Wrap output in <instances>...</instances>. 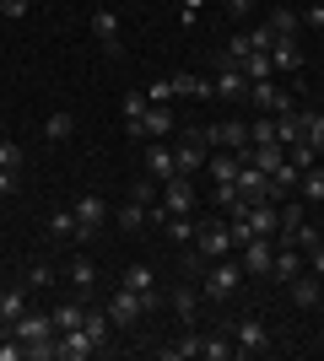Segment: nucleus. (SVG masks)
Instances as JSON below:
<instances>
[{
	"label": "nucleus",
	"mask_w": 324,
	"mask_h": 361,
	"mask_svg": "<svg viewBox=\"0 0 324 361\" xmlns=\"http://www.w3.org/2000/svg\"><path fill=\"white\" fill-rule=\"evenodd\" d=\"M157 195H162V183H157L152 173H146V178H136V183H130V200H140L146 211H152V205H157Z\"/></svg>",
	"instance_id": "41"
},
{
	"label": "nucleus",
	"mask_w": 324,
	"mask_h": 361,
	"mask_svg": "<svg viewBox=\"0 0 324 361\" xmlns=\"http://www.w3.org/2000/svg\"><path fill=\"white\" fill-rule=\"evenodd\" d=\"M276 140V114H260V119H248V146H270Z\"/></svg>",
	"instance_id": "38"
},
{
	"label": "nucleus",
	"mask_w": 324,
	"mask_h": 361,
	"mask_svg": "<svg viewBox=\"0 0 324 361\" xmlns=\"http://www.w3.org/2000/svg\"><path fill=\"white\" fill-rule=\"evenodd\" d=\"M248 6H254V0H227V16H232V22H244Z\"/></svg>",
	"instance_id": "49"
},
{
	"label": "nucleus",
	"mask_w": 324,
	"mask_h": 361,
	"mask_svg": "<svg viewBox=\"0 0 324 361\" xmlns=\"http://www.w3.org/2000/svg\"><path fill=\"white\" fill-rule=\"evenodd\" d=\"M232 345H238V356H260V350H270V329H265L260 318H244L232 329Z\"/></svg>",
	"instance_id": "9"
},
{
	"label": "nucleus",
	"mask_w": 324,
	"mask_h": 361,
	"mask_svg": "<svg viewBox=\"0 0 324 361\" xmlns=\"http://www.w3.org/2000/svg\"><path fill=\"white\" fill-rule=\"evenodd\" d=\"M297 22H303V16H297L292 6H276V11H270V22H265V27L276 32V44H281V38H297Z\"/></svg>",
	"instance_id": "30"
},
{
	"label": "nucleus",
	"mask_w": 324,
	"mask_h": 361,
	"mask_svg": "<svg viewBox=\"0 0 324 361\" xmlns=\"http://www.w3.org/2000/svg\"><path fill=\"white\" fill-rule=\"evenodd\" d=\"M238 195L248 200V205H254V200H270V173H260V167H238ZM270 205H276V200H270Z\"/></svg>",
	"instance_id": "13"
},
{
	"label": "nucleus",
	"mask_w": 324,
	"mask_h": 361,
	"mask_svg": "<svg viewBox=\"0 0 324 361\" xmlns=\"http://www.w3.org/2000/svg\"><path fill=\"white\" fill-rule=\"evenodd\" d=\"M65 281H71V291H76V297H92V286H97V264H92V259H71Z\"/></svg>",
	"instance_id": "22"
},
{
	"label": "nucleus",
	"mask_w": 324,
	"mask_h": 361,
	"mask_svg": "<svg viewBox=\"0 0 324 361\" xmlns=\"http://www.w3.org/2000/svg\"><path fill=\"white\" fill-rule=\"evenodd\" d=\"M244 38H248V49H260V54H270V49H276V32H270V27H248Z\"/></svg>",
	"instance_id": "45"
},
{
	"label": "nucleus",
	"mask_w": 324,
	"mask_h": 361,
	"mask_svg": "<svg viewBox=\"0 0 324 361\" xmlns=\"http://www.w3.org/2000/svg\"><path fill=\"white\" fill-rule=\"evenodd\" d=\"M168 81H173V92H179V97H200V103H205V97H216V92H211V81H200V75H168Z\"/></svg>",
	"instance_id": "34"
},
{
	"label": "nucleus",
	"mask_w": 324,
	"mask_h": 361,
	"mask_svg": "<svg viewBox=\"0 0 324 361\" xmlns=\"http://www.w3.org/2000/svg\"><path fill=\"white\" fill-rule=\"evenodd\" d=\"M303 22H308V27H324V0H319V6H308V11H303Z\"/></svg>",
	"instance_id": "50"
},
{
	"label": "nucleus",
	"mask_w": 324,
	"mask_h": 361,
	"mask_svg": "<svg viewBox=\"0 0 324 361\" xmlns=\"http://www.w3.org/2000/svg\"><path fill=\"white\" fill-rule=\"evenodd\" d=\"M146 173H152L157 183H168V178H179V162H173V151L162 146V140H152V146H146Z\"/></svg>",
	"instance_id": "18"
},
{
	"label": "nucleus",
	"mask_w": 324,
	"mask_h": 361,
	"mask_svg": "<svg viewBox=\"0 0 324 361\" xmlns=\"http://www.w3.org/2000/svg\"><path fill=\"white\" fill-rule=\"evenodd\" d=\"M248 54H254V49H248V38L238 32V38H227V49L216 54V65H227V71H244V60H248Z\"/></svg>",
	"instance_id": "33"
},
{
	"label": "nucleus",
	"mask_w": 324,
	"mask_h": 361,
	"mask_svg": "<svg viewBox=\"0 0 324 361\" xmlns=\"http://www.w3.org/2000/svg\"><path fill=\"white\" fill-rule=\"evenodd\" d=\"M71 130H76V119H71L65 108H54V114L44 119V140H54V146H60V140H71Z\"/></svg>",
	"instance_id": "35"
},
{
	"label": "nucleus",
	"mask_w": 324,
	"mask_h": 361,
	"mask_svg": "<svg viewBox=\"0 0 324 361\" xmlns=\"http://www.w3.org/2000/svg\"><path fill=\"white\" fill-rule=\"evenodd\" d=\"M200 302H205V291H195V286H179L168 297V307H173V318L184 324V329H195V318H200Z\"/></svg>",
	"instance_id": "12"
},
{
	"label": "nucleus",
	"mask_w": 324,
	"mask_h": 361,
	"mask_svg": "<svg viewBox=\"0 0 324 361\" xmlns=\"http://www.w3.org/2000/svg\"><path fill=\"white\" fill-rule=\"evenodd\" d=\"M103 221H108V200H103V195H81V200H76V226H81V243L92 238V232H97Z\"/></svg>",
	"instance_id": "10"
},
{
	"label": "nucleus",
	"mask_w": 324,
	"mask_h": 361,
	"mask_svg": "<svg viewBox=\"0 0 324 361\" xmlns=\"http://www.w3.org/2000/svg\"><path fill=\"white\" fill-rule=\"evenodd\" d=\"M195 254H200V259H227V254H232V226L205 216L200 232H195Z\"/></svg>",
	"instance_id": "4"
},
{
	"label": "nucleus",
	"mask_w": 324,
	"mask_h": 361,
	"mask_svg": "<svg viewBox=\"0 0 324 361\" xmlns=\"http://www.w3.org/2000/svg\"><path fill=\"white\" fill-rule=\"evenodd\" d=\"M146 97H152V103H173L179 92H173V81H152V87H146Z\"/></svg>",
	"instance_id": "47"
},
{
	"label": "nucleus",
	"mask_w": 324,
	"mask_h": 361,
	"mask_svg": "<svg viewBox=\"0 0 324 361\" xmlns=\"http://www.w3.org/2000/svg\"><path fill=\"white\" fill-rule=\"evenodd\" d=\"M0 16H11V22H22V16H28V0H0Z\"/></svg>",
	"instance_id": "48"
},
{
	"label": "nucleus",
	"mask_w": 324,
	"mask_h": 361,
	"mask_svg": "<svg viewBox=\"0 0 324 361\" xmlns=\"http://www.w3.org/2000/svg\"><path fill=\"white\" fill-rule=\"evenodd\" d=\"M87 356H97V345H92V334H87V329L54 334V361H87Z\"/></svg>",
	"instance_id": "8"
},
{
	"label": "nucleus",
	"mask_w": 324,
	"mask_h": 361,
	"mask_svg": "<svg viewBox=\"0 0 324 361\" xmlns=\"http://www.w3.org/2000/svg\"><path fill=\"white\" fill-rule=\"evenodd\" d=\"M244 75H248V81H276V65H270V54H260V49H254V54L244 60Z\"/></svg>",
	"instance_id": "39"
},
{
	"label": "nucleus",
	"mask_w": 324,
	"mask_h": 361,
	"mask_svg": "<svg viewBox=\"0 0 324 361\" xmlns=\"http://www.w3.org/2000/svg\"><path fill=\"white\" fill-rule=\"evenodd\" d=\"M276 264V243L270 238H248L244 243V275H270Z\"/></svg>",
	"instance_id": "11"
},
{
	"label": "nucleus",
	"mask_w": 324,
	"mask_h": 361,
	"mask_svg": "<svg viewBox=\"0 0 324 361\" xmlns=\"http://www.w3.org/2000/svg\"><path fill=\"white\" fill-rule=\"evenodd\" d=\"M238 286H244V259H211V270H205V297L227 302Z\"/></svg>",
	"instance_id": "2"
},
{
	"label": "nucleus",
	"mask_w": 324,
	"mask_h": 361,
	"mask_svg": "<svg viewBox=\"0 0 324 361\" xmlns=\"http://www.w3.org/2000/svg\"><path fill=\"white\" fill-rule=\"evenodd\" d=\"M108 318H114V329H136L140 318H146V302H140L130 286H119L114 302H108Z\"/></svg>",
	"instance_id": "6"
},
{
	"label": "nucleus",
	"mask_w": 324,
	"mask_h": 361,
	"mask_svg": "<svg viewBox=\"0 0 324 361\" xmlns=\"http://www.w3.org/2000/svg\"><path fill=\"white\" fill-rule=\"evenodd\" d=\"M297 189H303V205H324V167L297 173Z\"/></svg>",
	"instance_id": "32"
},
{
	"label": "nucleus",
	"mask_w": 324,
	"mask_h": 361,
	"mask_svg": "<svg viewBox=\"0 0 324 361\" xmlns=\"http://www.w3.org/2000/svg\"><path fill=\"white\" fill-rule=\"evenodd\" d=\"M200 350H205V334L184 329L179 340H173V345H162V356H168V361H189V356H200Z\"/></svg>",
	"instance_id": "25"
},
{
	"label": "nucleus",
	"mask_w": 324,
	"mask_h": 361,
	"mask_svg": "<svg viewBox=\"0 0 324 361\" xmlns=\"http://www.w3.org/2000/svg\"><path fill=\"white\" fill-rule=\"evenodd\" d=\"M276 140H281V146L303 140V108H281V114H276Z\"/></svg>",
	"instance_id": "26"
},
{
	"label": "nucleus",
	"mask_w": 324,
	"mask_h": 361,
	"mask_svg": "<svg viewBox=\"0 0 324 361\" xmlns=\"http://www.w3.org/2000/svg\"><path fill=\"white\" fill-rule=\"evenodd\" d=\"M11 334L22 340V345H28V356H32L38 345H54V318H49V313H38V307H28V313H22V318L11 324Z\"/></svg>",
	"instance_id": "3"
},
{
	"label": "nucleus",
	"mask_w": 324,
	"mask_h": 361,
	"mask_svg": "<svg viewBox=\"0 0 324 361\" xmlns=\"http://www.w3.org/2000/svg\"><path fill=\"white\" fill-rule=\"evenodd\" d=\"M205 361H232L238 356V345H232V334H205V350H200Z\"/></svg>",
	"instance_id": "37"
},
{
	"label": "nucleus",
	"mask_w": 324,
	"mask_h": 361,
	"mask_svg": "<svg viewBox=\"0 0 324 361\" xmlns=\"http://www.w3.org/2000/svg\"><path fill=\"white\" fill-rule=\"evenodd\" d=\"M162 232H168V243H179V248H184V243H195L200 221H195V216H168V221H162Z\"/></svg>",
	"instance_id": "31"
},
{
	"label": "nucleus",
	"mask_w": 324,
	"mask_h": 361,
	"mask_svg": "<svg viewBox=\"0 0 324 361\" xmlns=\"http://www.w3.org/2000/svg\"><path fill=\"white\" fill-rule=\"evenodd\" d=\"M81 329L92 334V345L103 350V345H108V334H114V318H108V307H103V313H97V307H87V318H81Z\"/></svg>",
	"instance_id": "28"
},
{
	"label": "nucleus",
	"mask_w": 324,
	"mask_h": 361,
	"mask_svg": "<svg viewBox=\"0 0 324 361\" xmlns=\"http://www.w3.org/2000/svg\"><path fill=\"white\" fill-rule=\"evenodd\" d=\"M179 124H173V108L168 103H152L146 108V119H140V135H152V140H168Z\"/></svg>",
	"instance_id": "17"
},
{
	"label": "nucleus",
	"mask_w": 324,
	"mask_h": 361,
	"mask_svg": "<svg viewBox=\"0 0 324 361\" xmlns=\"http://www.w3.org/2000/svg\"><path fill=\"white\" fill-rule=\"evenodd\" d=\"M0 167H6V173H16V167H22V146H16L11 135H0Z\"/></svg>",
	"instance_id": "43"
},
{
	"label": "nucleus",
	"mask_w": 324,
	"mask_h": 361,
	"mask_svg": "<svg viewBox=\"0 0 324 361\" xmlns=\"http://www.w3.org/2000/svg\"><path fill=\"white\" fill-rule=\"evenodd\" d=\"M44 232L54 243H81V226H76V211H49L44 216Z\"/></svg>",
	"instance_id": "19"
},
{
	"label": "nucleus",
	"mask_w": 324,
	"mask_h": 361,
	"mask_svg": "<svg viewBox=\"0 0 324 361\" xmlns=\"http://www.w3.org/2000/svg\"><path fill=\"white\" fill-rule=\"evenodd\" d=\"M146 108H152V97H146V92H124V130H130V135H140Z\"/></svg>",
	"instance_id": "29"
},
{
	"label": "nucleus",
	"mask_w": 324,
	"mask_h": 361,
	"mask_svg": "<svg viewBox=\"0 0 324 361\" xmlns=\"http://www.w3.org/2000/svg\"><path fill=\"white\" fill-rule=\"evenodd\" d=\"M319 243H324V232H319V226H313V221H303V226H297V232H292V248H297V254H313Z\"/></svg>",
	"instance_id": "42"
},
{
	"label": "nucleus",
	"mask_w": 324,
	"mask_h": 361,
	"mask_svg": "<svg viewBox=\"0 0 324 361\" xmlns=\"http://www.w3.org/2000/svg\"><path fill=\"white\" fill-rule=\"evenodd\" d=\"M281 6H292V0H281Z\"/></svg>",
	"instance_id": "53"
},
{
	"label": "nucleus",
	"mask_w": 324,
	"mask_h": 361,
	"mask_svg": "<svg viewBox=\"0 0 324 361\" xmlns=\"http://www.w3.org/2000/svg\"><path fill=\"white\" fill-rule=\"evenodd\" d=\"M211 92H216V97H227V103H244V97H248V75L222 65V71H216V81H211Z\"/></svg>",
	"instance_id": "16"
},
{
	"label": "nucleus",
	"mask_w": 324,
	"mask_h": 361,
	"mask_svg": "<svg viewBox=\"0 0 324 361\" xmlns=\"http://www.w3.org/2000/svg\"><path fill=\"white\" fill-rule=\"evenodd\" d=\"M28 297H32L28 286H6V291H0V324H16V318L28 313V307H32Z\"/></svg>",
	"instance_id": "23"
},
{
	"label": "nucleus",
	"mask_w": 324,
	"mask_h": 361,
	"mask_svg": "<svg viewBox=\"0 0 324 361\" xmlns=\"http://www.w3.org/2000/svg\"><path fill=\"white\" fill-rule=\"evenodd\" d=\"M287 291H292V302L297 307H319V297H324V286H319V275H292V281H287Z\"/></svg>",
	"instance_id": "20"
},
{
	"label": "nucleus",
	"mask_w": 324,
	"mask_h": 361,
	"mask_svg": "<svg viewBox=\"0 0 324 361\" xmlns=\"http://www.w3.org/2000/svg\"><path fill=\"white\" fill-rule=\"evenodd\" d=\"M270 65H276V71H303V49H297V38H281L276 49H270Z\"/></svg>",
	"instance_id": "27"
},
{
	"label": "nucleus",
	"mask_w": 324,
	"mask_h": 361,
	"mask_svg": "<svg viewBox=\"0 0 324 361\" xmlns=\"http://www.w3.org/2000/svg\"><path fill=\"white\" fill-rule=\"evenodd\" d=\"M152 221V211H146V205H140V200H130V205H119V226L124 232H140V226Z\"/></svg>",
	"instance_id": "40"
},
{
	"label": "nucleus",
	"mask_w": 324,
	"mask_h": 361,
	"mask_svg": "<svg viewBox=\"0 0 324 361\" xmlns=\"http://www.w3.org/2000/svg\"><path fill=\"white\" fill-rule=\"evenodd\" d=\"M308 264H313V275H319V281H324V243H319V248H313V254H308Z\"/></svg>",
	"instance_id": "51"
},
{
	"label": "nucleus",
	"mask_w": 324,
	"mask_h": 361,
	"mask_svg": "<svg viewBox=\"0 0 324 361\" xmlns=\"http://www.w3.org/2000/svg\"><path fill=\"white\" fill-rule=\"evenodd\" d=\"M54 334H65V329H81V318H87V297H76V302H60L54 307Z\"/></svg>",
	"instance_id": "24"
},
{
	"label": "nucleus",
	"mask_w": 324,
	"mask_h": 361,
	"mask_svg": "<svg viewBox=\"0 0 324 361\" xmlns=\"http://www.w3.org/2000/svg\"><path fill=\"white\" fill-rule=\"evenodd\" d=\"M287 162H292L297 173H308V167H319V146H313V140H292V146H287Z\"/></svg>",
	"instance_id": "36"
},
{
	"label": "nucleus",
	"mask_w": 324,
	"mask_h": 361,
	"mask_svg": "<svg viewBox=\"0 0 324 361\" xmlns=\"http://www.w3.org/2000/svg\"><path fill=\"white\" fill-rule=\"evenodd\" d=\"M87 27H92V38L103 44V54H114V60L124 54V44H119V11H108V6H97Z\"/></svg>",
	"instance_id": "7"
},
{
	"label": "nucleus",
	"mask_w": 324,
	"mask_h": 361,
	"mask_svg": "<svg viewBox=\"0 0 324 361\" xmlns=\"http://www.w3.org/2000/svg\"><path fill=\"white\" fill-rule=\"evenodd\" d=\"M119 286H130V291H136V297L146 302V313H157V307H162V286H157L152 264H130V270H124V281H119Z\"/></svg>",
	"instance_id": "5"
},
{
	"label": "nucleus",
	"mask_w": 324,
	"mask_h": 361,
	"mask_svg": "<svg viewBox=\"0 0 324 361\" xmlns=\"http://www.w3.org/2000/svg\"><path fill=\"white\" fill-rule=\"evenodd\" d=\"M238 167H244V162H238V151H205V173H211L216 183H232V178H238Z\"/></svg>",
	"instance_id": "21"
},
{
	"label": "nucleus",
	"mask_w": 324,
	"mask_h": 361,
	"mask_svg": "<svg viewBox=\"0 0 324 361\" xmlns=\"http://www.w3.org/2000/svg\"><path fill=\"white\" fill-rule=\"evenodd\" d=\"M168 216H195V178H168L162 183V195H157V205H152V221L162 226Z\"/></svg>",
	"instance_id": "1"
},
{
	"label": "nucleus",
	"mask_w": 324,
	"mask_h": 361,
	"mask_svg": "<svg viewBox=\"0 0 324 361\" xmlns=\"http://www.w3.org/2000/svg\"><path fill=\"white\" fill-rule=\"evenodd\" d=\"M22 286H28V291H49V286H54V270H49V264H32Z\"/></svg>",
	"instance_id": "44"
},
{
	"label": "nucleus",
	"mask_w": 324,
	"mask_h": 361,
	"mask_svg": "<svg viewBox=\"0 0 324 361\" xmlns=\"http://www.w3.org/2000/svg\"><path fill=\"white\" fill-rule=\"evenodd\" d=\"M303 264H308V254H297L292 243H281V248H276V264H270V281H281V286H287L292 275H303Z\"/></svg>",
	"instance_id": "15"
},
{
	"label": "nucleus",
	"mask_w": 324,
	"mask_h": 361,
	"mask_svg": "<svg viewBox=\"0 0 324 361\" xmlns=\"http://www.w3.org/2000/svg\"><path fill=\"white\" fill-rule=\"evenodd\" d=\"M195 11H200V0H184V16H189V22H195Z\"/></svg>",
	"instance_id": "52"
},
{
	"label": "nucleus",
	"mask_w": 324,
	"mask_h": 361,
	"mask_svg": "<svg viewBox=\"0 0 324 361\" xmlns=\"http://www.w3.org/2000/svg\"><path fill=\"white\" fill-rule=\"evenodd\" d=\"M238 183H216V205H222V211H232V205H238Z\"/></svg>",
	"instance_id": "46"
},
{
	"label": "nucleus",
	"mask_w": 324,
	"mask_h": 361,
	"mask_svg": "<svg viewBox=\"0 0 324 361\" xmlns=\"http://www.w3.org/2000/svg\"><path fill=\"white\" fill-rule=\"evenodd\" d=\"M173 162H179V173H184V178H195V173H205V146L184 130V140H179V151H173Z\"/></svg>",
	"instance_id": "14"
}]
</instances>
